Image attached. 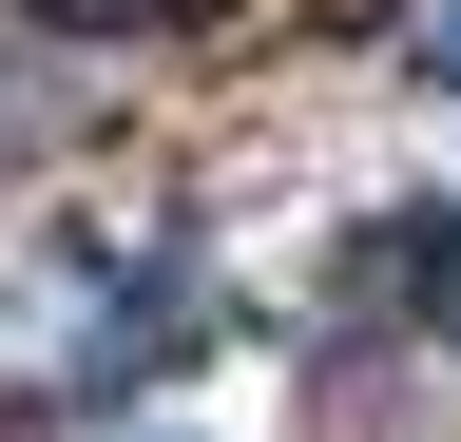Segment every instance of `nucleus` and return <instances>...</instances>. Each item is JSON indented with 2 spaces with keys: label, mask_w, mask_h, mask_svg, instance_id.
I'll return each instance as SVG.
<instances>
[{
  "label": "nucleus",
  "mask_w": 461,
  "mask_h": 442,
  "mask_svg": "<svg viewBox=\"0 0 461 442\" xmlns=\"http://www.w3.org/2000/svg\"><path fill=\"white\" fill-rule=\"evenodd\" d=\"M20 135H58V96H39V77H0V154H20Z\"/></svg>",
  "instance_id": "20e7f679"
},
{
  "label": "nucleus",
  "mask_w": 461,
  "mask_h": 442,
  "mask_svg": "<svg viewBox=\"0 0 461 442\" xmlns=\"http://www.w3.org/2000/svg\"><path fill=\"white\" fill-rule=\"evenodd\" d=\"M193 347L173 250H77L39 289H0V423H115V384H154Z\"/></svg>",
  "instance_id": "f257e3e1"
},
{
  "label": "nucleus",
  "mask_w": 461,
  "mask_h": 442,
  "mask_svg": "<svg viewBox=\"0 0 461 442\" xmlns=\"http://www.w3.org/2000/svg\"><path fill=\"white\" fill-rule=\"evenodd\" d=\"M423 77H461V20H423Z\"/></svg>",
  "instance_id": "39448f33"
},
{
  "label": "nucleus",
  "mask_w": 461,
  "mask_h": 442,
  "mask_svg": "<svg viewBox=\"0 0 461 442\" xmlns=\"http://www.w3.org/2000/svg\"><path fill=\"white\" fill-rule=\"evenodd\" d=\"M20 20H77V39L115 20V39H154V20H212V0H20Z\"/></svg>",
  "instance_id": "f03ea898"
},
{
  "label": "nucleus",
  "mask_w": 461,
  "mask_h": 442,
  "mask_svg": "<svg viewBox=\"0 0 461 442\" xmlns=\"http://www.w3.org/2000/svg\"><path fill=\"white\" fill-rule=\"evenodd\" d=\"M384 269H403V289H423V308H442V327H461V231H403V250H384Z\"/></svg>",
  "instance_id": "7ed1b4c3"
}]
</instances>
